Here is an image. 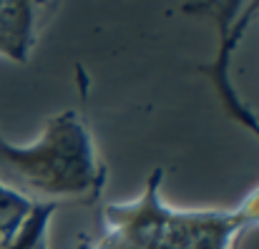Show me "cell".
I'll use <instances>...</instances> for the list:
<instances>
[{
  "mask_svg": "<svg viewBox=\"0 0 259 249\" xmlns=\"http://www.w3.org/2000/svg\"><path fill=\"white\" fill-rule=\"evenodd\" d=\"M161 169L139 201L103 209V237L93 249H234L244 227L259 224V191L234 212H174L159 199Z\"/></svg>",
  "mask_w": 259,
  "mask_h": 249,
  "instance_id": "1",
  "label": "cell"
},
{
  "mask_svg": "<svg viewBox=\"0 0 259 249\" xmlns=\"http://www.w3.org/2000/svg\"><path fill=\"white\" fill-rule=\"evenodd\" d=\"M0 181L33 201H93L106 176L83 121L66 111L53 116L40 141L28 149L0 139Z\"/></svg>",
  "mask_w": 259,
  "mask_h": 249,
  "instance_id": "2",
  "label": "cell"
}]
</instances>
